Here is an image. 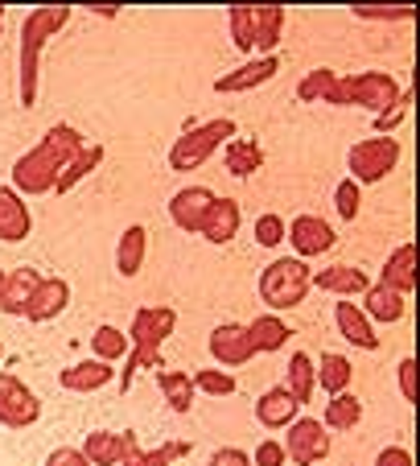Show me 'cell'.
<instances>
[{"label": "cell", "mask_w": 420, "mask_h": 466, "mask_svg": "<svg viewBox=\"0 0 420 466\" xmlns=\"http://www.w3.org/2000/svg\"><path fill=\"white\" fill-rule=\"evenodd\" d=\"M350 380H355V368H350V360H346V355H338V351H325L322 360L314 363V384L322 388L325 396L350 392Z\"/></svg>", "instance_id": "obj_28"}, {"label": "cell", "mask_w": 420, "mask_h": 466, "mask_svg": "<svg viewBox=\"0 0 420 466\" xmlns=\"http://www.w3.org/2000/svg\"><path fill=\"white\" fill-rule=\"evenodd\" d=\"M104 166V145H87L83 153H75V157L62 166V174H58V182H54V194H70L75 186L83 182V177H91L95 169Z\"/></svg>", "instance_id": "obj_31"}, {"label": "cell", "mask_w": 420, "mask_h": 466, "mask_svg": "<svg viewBox=\"0 0 420 466\" xmlns=\"http://www.w3.org/2000/svg\"><path fill=\"white\" fill-rule=\"evenodd\" d=\"M0 285H5V273H0Z\"/></svg>", "instance_id": "obj_50"}, {"label": "cell", "mask_w": 420, "mask_h": 466, "mask_svg": "<svg viewBox=\"0 0 420 466\" xmlns=\"http://www.w3.org/2000/svg\"><path fill=\"white\" fill-rule=\"evenodd\" d=\"M239 228H244V211H239L235 198H215L198 228V236L210 239V244H231V239L239 236Z\"/></svg>", "instance_id": "obj_21"}, {"label": "cell", "mask_w": 420, "mask_h": 466, "mask_svg": "<svg viewBox=\"0 0 420 466\" xmlns=\"http://www.w3.org/2000/svg\"><path fill=\"white\" fill-rule=\"evenodd\" d=\"M231 137H239V124L231 120V116H215V120H206V124H185L182 137H177L174 149H169V169L185 174V169L206 166Z\"/></svg>", "instance_id": "obj_4"}, {"label": "cell", "mask_w": 420, "mask_h": 466, "mask_svg": "<svg viewBox=\"0 0 420 466\" xmlns=\"http://www.w3.org/2000/svg\"><path fill=\"white\" fill-rule=\"evenodd\" d=\"M161 454H165L169 462H177V458H190V441H165V446H161Z\"/></svg>", "instance_id": "obj_48"}, {"label": "cell", "mask_w": 420, "mask_h": 466, "mask_svg": "<svg viewBox=\"0 0 420 466\" xmlns=\"http://www.w3.org/2000/svg\"><path fill=\"white\" fill-rule=\"evenodd\" d=\"M0 29H5V9H0Z\"/></svg>", "instance_id": "obj_49"}, {"label": "cell", "mask_w": 420, "mask_h": 466, "mask_svg": "<svg viewBox=\"0 0 420 466\" xmlns=\"http://www.w3.org/2000/svg\"><path fill=\"white\" fill-rule=\"evenodd\" d=\"M145 260H149V228L132 223V228L120 231V244H115V273L124 281H132V277H140Z\"/></svg>", "instance_id": "obj_22"}, {"label": "cell", "mask_w": 420, "mask_h": 466, "mask_svg": "<svg viewBox=\"0 0 420 466\" xmlns=\"http://www.w3.org/2000/svg\"><path fill=\"white\" fill-rule=\"evenodd\" d=\"M276 71H280L276 54H268V58H247L244 66L219 75V79H215V91H219V96H247V91H255V87L276 79Z\"/></svg>", "instance_id": "obj_12"}, {"label": "cell", "mask_w": 420, "mask_h": 466, "mask_svg": "<svg viewBox=\"0 0 420 466\" xmlns=\"http://www.w3.org/2000/svg\"><path fill=\"white\" fill-rule=\"evenodd\" d=\"M136 433H115V430H95L87 433V441H83V458H87L91 466H120L128 454H136Z\"/></svg>", "instance_id": "obj_15"}, {"label": "cell", "mask_w": 420, "mask_h": 466, "mask_svg": "<svg viewBox=\"0 0 420 466\" xmlns=\"http://www.w3.org/2000/svg\"><path fill=\"white\" fill-rule=\"evenodd\" d=\"M359 309L367 314V322H371V326H395L404 314H408V298H400L395 289H387V285L371 281V289L363 293Z\"/></svg>", "instance_id": "obj_23"}, {"label": "cell", "mask_w": 420, "mask_h": 466, "mask_svg": "<svg viewBox=\"0 0 420 466\" xmlns=\"http://www.w3.org/2000/svg\"><path fill=\"white\" fill-rule=\"evenodd\" d=\"M289 458H285V446H280L276 438H264V441H255V450H252V466H285Z\"/></svg>", "instance_id": "obj_42"}, {"label": "cell", "mask_w": 420, "mask_h": 466, "mask_svg": "<svg viewBox=\"0 0 420 466\" xmlns=\"http://www.w3.org/2000/svg\"><path fill=\"white\" fill-rule=\"evenodd\" d=\"M314 289L330 293V298H363L371 289V277L355 264H330V268H317L314 273Z\"/></svg>", "instance_id": "obj_18"}, {"label": "cell", "mask_w": 420, "mask_h": 466, "mask_svg": "<svg viewBox=\"0 0 420 466\" xmlns=\"http://www.w3.org/2000/svg\"><path fill=\"white\" fill-rule=\"evenodd\" d=\"M334 83H338V75L325 71V66H317V71H309L305 79L297 83V99L301 104H330Z\"/></svg>", "instance_id": "obj_37"}, {"label": "cell", "mask_w": 420, "mask_h": 466, "mask_svg": "<svg viewBox=\"0 0 420 466\" xmlns=\"http://www.w3.org/2000/svg\"><path fill=\"white\" fill-rule=\"evenodd\" d=\"M42 417V400L29 384H21L17 376L0 371V425L9 430H29Z\"/></svg>", "instance_id": "obj_9"}, {"label": "cell", "mask_w": 420, "mask_h": 466, "mask_svg": "<svg viewBox=\"0 0 420 466\" xmlns=\"http://www.w3.org/2000/svg\"><path fill=\"white\" fill-rule=\"evenodd\" d=\"M62 174V161L54 153H45L42 145H34L29 153H21L17 166H13V190L25 198V194H50L54 182Z\"/></svg>", "instance_id": "obj_8"}, {"label": "cell", "mask_w": 420, "mask_h": 466, "mask_svg": "<svg viewBox=\"0 0 420 466\" xmlns=\"http://www.w3.org/2000/svg\"><path fill=\"white\" fill-rule=\"evenodd\" d=\"M416 264H420L416 244H400L392 256H387V264H384V277H379V285H387V289H395V293H400V298H412V293H416Z\"/></svg>", "instance_id": "obj_24"}, {"label": "cell", "mask_w": 420, "mask_h": 466, "mask_svg": "<svg viewBox=\"0 0 420 466\" xmlns=\"http://www.w3.org/2000/svg\"><path fill=\"white\" fill-rule=\"evenodd\" d=\"M334 211H338L342 223H355L363 211V186H355L350 177H342L338 186H334Z\"/></svg>", "instance_id": "obj_38"}, {"label": "cell", "mask_w": 420, "mask_h": 466, "mask_svg": "<svg viewBox=\"0 0 420 466\" xmlns=\"http://www.w3.org/2000/svg\"><path fill=\"white\" fill-rule=\"evenodd\" d=\"M174 326H177V314L169 306H145V309H136V318H132L128 339H132V347L161 351V343L174 335Z\"/></svg>", "instance_id": "obj_11"}, {"label": "cell", "mask_w": 420, "mask_h": 466, "mask_svg": "<svg viewBox=\"0 0 420 466\" xmlns=\"http://www.w3.org/2000/svg\"><path fill=\"white\" fill-rule=\"evenodd\" d=\"M285 239L293 244V252H297V260H317V256L334 252V244H338V236H334V228L322 219V215H297L293 223H285Z\"/></svg>", "instance_id": "obj_10"}, {"label": "cell", "mask_w": 420, "mask_h": 466, "mask_svg": "<svg viewBox=\"0 0 420 466\" xmlns=\"http://www.w3.org/2000/svg\"><path fill=\"white\" fill-rule=\"evenodd\" d=\"M206 347H210V355L219 360V368H244L255 355L252 343H247V326H239V322H219L210 330Z\"/></svg>", "instance_id": "obj_16"}, {"label": "cell", "mask_w": 420, "mask_h": 466, "mask_svg": "<svg viewBox=\"0 0 420 466\" xmlns=\"http://www.w3.org/2000/svg\"><path fill=\"white\" fill-rule=\"evenodd\" d=\"M215 198H219V194L206 190V186H182V190L169 198V219H174V228L185 231V236H198V228Z\"/></svg>", "instance_id": "obj_13"}, {"label": "cell", "mask_w": 420, "mask_h": 466, "mask_svg": "<svg viewBox=\"0 0 420 466\" xmlns=\"http://www.w3.org/2000/svg\"><path fill=\"white\" fill-rule=\"evenodd\" d=\"M62 388L66 392H99V388L115 384V368L104 360H83L75 368H62Z\"/></svg>", "instance_id": "obj_26"}, {"label": "cell", "mask_w": 420, "mask_h": 466, "mask_svg": "<svg viewBox=\"0 0 420 466\" xmlns=\"http://www.w3.org/2000/svg\"><path fill=\"white\" fill-rule=\"evenodd\" d=\"M412 99H416V87H404V91H400V99H395V104L387 107L384 116H375V120H371V128H375V137H392V132L400 128V124H404V116H408V107H412Z\"/></svg>", "instance_id": "obj_39"}, {"label": "cell", "mask_w": 420, "mask_h": 466, "mask_svg": "<svg viewBox=\"0 0 420 466\" xmlns=\"http://www.w3.org/2000/svg\"><path fill=\"white\" fill-rule=\"evenodd\" d=\"M285 388L293 392V400H297V405H309V400H314V392H317V384H314V360H309L305 351H293L289 371H285Z\"/></svg>", "instance_id": "obj_34"}, {"label": "cell", "mask_w": 420, "mask_h": 466, "mask_svg": "<svg viewBox=\"0 0 420 466\" xmlns=\"http://www.w3.org/2000/svg\"><path fill=\"white\" fill-rule=\"evenodd\" d=\"M395 376H400V396L408 400V405H416L420 400V371H416V360H400V368H395Z\"/></svg>", "instance_id": "obj_41"}, {"label": "cell", "mask_w": 420, "mask_h": 466, "mask_svg": "<svg viewBox=\"0 0 420 466\" xmlns=\"http://www.w3.org/2000/svg\"><path fill=\"white\" fill-rule=\"evenodd\" d=\"M206 466H252V454L239 450V446H219L215 454H210Z\"/></svg>", "instance_id": "obj_44"}, {"label": "cell", "mask_w": 420, "mask_h": 466, "mask_svg": "<svg viewBox=\"0 0 420 466\" xmlns=\"http://www.w3.org/2000/svg\"><path fill=\"white\" fill-rule=\"evenodd\" d=\"M355 17L363 21H412V9H371V5H355Z\"/></svg>", "instance_id": "obj_43"}, {"label": "cell", "mask_w": 420, "mask_h": 466, "mask_svg": "<svg viewBox=\"0 0 420 466\" xmlns=\"http://www.w3.org/2000/svg\"><path fill=\"white\" fill-rule=\"evenodd\" d=\"M157 388H161V396H165V405L174 409V413H190L194 409V380H190V371H169V368H161L157 371Z\"/></svg>", "instance_id": "obj_33"}, {"label": "cell", "mask_w": 420, "mask_h": 466, "mask_svg": "<svg viewBox=\"0 0 420 466\" xmlns=\"http://www.w3.org/2000/svg\"><path fill=\"white\" fill-rule=\"evenodd\" d=\"M70 21V5H45V9H34L25 21H21V107H37V58H42L45 42L58 34Z\"/></svg>", "instance_id": "obj_1"}, {"label": "cell", "mask_w": 420, "mask_h": 466, "mask_svg": "<svg viewBox=\"0 0 420 466\" xmlns=\"http://www.w3.org/2000/svg\"><path fill=\"white\" fill-rule=\"evenodd\" d=\"M252 236H255V244L260 248H280L285 244V219H280V215H260V219H255V228H252Z\"/></svg>", "instance_id": "obj_40"}, {"label": "cell", "mask_w": 420, "mask_h": 466, "mask_svg": "<svg viewBox=\"0 0 420 466\" xmlns=\"http://www.w3.org/2000/svg\"><path fill=\"white\" fill-rule=\"evenodd\" d=\"M223 166H227L231 177H252L255 169L264 166V149L252 137H231V141L223 145Z\"/></svg>", "instance_id": "obj_29"}, {"label": "cell", "mask_w": 420, "mask_h": 466, "mask_svg": "<svg viewBox=\"0 0 420 466\" xmlns=\"http://www.w3.org/2000/svg\"><path fill=\"white\" fill-rule=\"evenodd\" d=\"M190 380H194V392H206V396H215V400H219V396H235V388H239V380L231 376L227 368H198Z\"/></svg>", "instance_id": "obj_36"}, {"label": "cell", "mask_w": 420, "mask_h": 466, "mask_svg": "<svg viewBox=\"0 0 420 466\" xmlns=\"http://www.w3.org/2000/svg\"><path fill=\"white\" fill-rule=\"evenodd\" d=\"M37 281H42V273L37 268H13V273H5V285H0V309L13 318L25 314V301L34 298Z\"/></svg>", "instance_id": "obj_27"}, {"label": "cell", "mask_w": 420, "mask_h": 466, "mask_svg": "<svg viewBox=\"0 0 420 466\" xmlns=\"http://www.w3.org/2000/svg\"><path fill=\"white\" fill-rule=\"evenodd\" d=\"M375 466H416V458L408 446H384L375 454Z\"/></svg>", "instance_id": "obj_45"}, {"label": "cell", "mask_w": 420, "mask_h": 466, "mask_svg": "<svg viewBox=\"0 0 420 466\" xmlns=\"http://www.w3.org/2000/svg\"><path fill=\"white\" fill-rule=\"evenodd\" d=\"M400 83L392 79L387 71H359V75H338V83H334V96L330 104L334 107H367V112L384 116L387 107L400 99Z\"/></svg>", "instance_id": "obj_5"}, {"label": "cell", "mask_w": 420, "mask_h": 466, "mask_svg": "<svg viewBox=\"0 0 420 466\" xmlns=\"http://www.w3.org/2000/svg\"><path fill=\"white\" fill-rule=\"evenodd\" d=\"M400 157H404V149H400L395 137H375V132H371V137H363V141L350 145V153H346L350 174L346 177L355 186H375L400 166Z\"/></svg>", "instance_id": "obj_6"}, {"label": "cell", "mask_w": 420, "mask_h": 466, "mask_svg": "<svg viewBox=\"0 0 420 466\" xmlns=\"http://www.w3.org/2000/svg\"><path fill=\"white\" fill-rule=\"evenodd\" d=\"M42 149H45V153H54V157H58L62 166H66V161L75 157V153L87 149V137H83V132L75 128V124H54V128L42 137Z\"/></svg>", "instance_id": "obj_35"}, {"label": "cell", "mask_w": 420, "mask_h": 466, "mask_svg": "<svg viewBox=\"0 0 420 466\" xmlns=\"http://www.w3.org/2000/svg\"><path fill=\"white\" fill-rule=\"evenodd\" d=\"M231 42L247 58H268L276 54L280 34H285V9L280 5H235L227 13Z\"/></svg>", "instance_id": "obj_2"}, {"label": "cell", "mask_w": 420, "mask_h": 466, "mask_svg": "<svg viewBox=\"0 0 420 466\" xmlns=\"http://www.w3.org/2000/svg\"><path fill=\"white\" fill-rule=\"evenodd\" d=\"M260 301L268 306V314H285V309L305 306L309 289H314V268L297 256H280V260H268L260 273Z\"/></svg>", "instance_id": "obj_3"}, {"label": "cell", "mask_w": 420, "mask_h": 466, "mask_svg": "<svg viewBox=\"0 0 420 466\" xmlns=\"http://www.w3.org/2000/svg\"><path fill=\"white\" fill-rule=\"evenodd\" d=\"M70 306V281L66 277H42L34 289V298L25 301V318L29 322H54L58 314H66Z\"/></svg>", "instance_id": "obj_17"}, {"label": "cell", "mask_w": 420, "mask_h": 466, "mask_svg": "<svg viewBox=\"0 0 420 466\" xmlns=\"http://www.w3.org/2000/svg\"><path fill=\"white\" fill-rule=\"evenodd\" d=\"M0 355H5V347H0Z\"/></svg>", "instance_id": "obj_51"}, {"label": "cell", "mask_w": 420, "mask_h": 466, "mask_svg": "<svg viewBox=\"0 0 420 466\" xmlns=\"http://www.w3.org/2000/svg\"><path fill=\"white\" fill-rule=\"evenodd\" d=\"M285 458L293 466H317L322 458H330V446H334V433L325 430L317 417H297V421L285 430Z\"/></svg>", "instance_id": "obj_7"}, {"label": "cell", "mask_w": 420, "mask_h": 466, "mask_svg": "<svg viewBox=\"0 0 420 466\" xmlns=\"http://www.w3.org/2000/svg\"><path fill=\"white\" fill-rule=\"evenodd\" d=\"M289 339H293V326L285 322L280 314H260V318H252V326H247V343H252L255 355L285 351Z\"/></svg>", "instance_id": "obj_25"}, {"label": "cell", "mask_w": 420, "mask_h": 466, "mask_svg": "<svg viewBox=\"0 0 420 466\" xmlns=\"http://www.w3.org/2000/svg\"><path fill=\"white\" fill-rule=\"evenodd\" d=\"M334 326H338V335L346 339L350 347H359V351H379V343H384V339L375 335V326L367 322V314L359 309V301H350V298L334 301Z\"/></svg>", "instance_id": "obj_14"}, {"label": "cell", "mask_w": 420, "mask_h": 466, "mask_svg": "<svg viewBox=\"0 0 420 466\" xmlns=\"http://www.w3.org/2000/svg\"><path fill=\"white\" fill-rule=\"evenodd\" d=\"M297 417H301V405L293 400V392L285 384H272L268 392L255 400V421H260L264 430H289Z\"/></svg>", "instance_id": "obj_19"}, {"label": "cell", "mask_w": 420, "mask_h": 466, "mask_svg": "<svg viewBox=\"0 0 420 466\" xmlns=\"http://www.w3.org/2000/svg\"><path fill=\"white\" fill-rule=\"evenodd\" d=\"M120 466H174V462H169V458L161 454V446H157V450H136V454H128Z\"/></svg>", "instance_id": "obj_47"}, {"label": "cell", "mask_w": 420, "mask_h": 466, "mask_svg": "<svg viewBox=\"0 0 420 466\" xmlns=\"http://www.w3.org/2000/svg\"><path fill=\"white\" fill-rule=\"evenodd\" d=\"M128 351H132L128 330H120V326H112V322L95 326V335H91V360H104L115 368V363L128 360Z\"/></svg>", "instance_id": "obj_32"}, {"label": "cell", "mask_w": 420, "mask_h": 466, "mask_svg": "<svg viewBox=\"0 0 420 466\" xmlns=\"http://www.w3.org/2000/svg\"><path fill=\"white\" fill-rule=\"evenodd\" d=\"M29 231H34L29 203L13 186H0V239L5 244H21V239H29Z\"/></svg>", "instance_id": "obj_20"}, {"label": "cell", "mask_w": 420, "mask_h": 466, "mask_svg": "<svg viewBox=\"0 0 420 466\" xmlns=\"http://www.w3.org/2000/svg\"><path fill=\"white\" fill-rule=\"evenodd\" d=\"M317 421H322L330 433H346V430H355V425L363 421V400H359L355 392H338V396H330V400H325V413L317 417Z\"/></svg>", "instance_id": "obj_30"}, {"label": "cell", "mask_w": 420, "mask_h": 466, "mask_svg": "<svg viewBox=\"0 0 420 466\" xmlns=\"http://www.w3.org/2000/svg\"><path fill=\"white\" fill-rule=\"evenodd\" d=\"M45 466H91V462L83 458V450H75V446H58V450H50Z\"/></svg>", "instance_id": "obj_46"}]
</instances>
